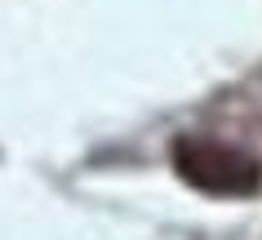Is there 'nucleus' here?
Segmentation results:
<instances>
[{
	"label": "nucleus",
	"instance_id": "nucleus-1",
	"mask_svg": "<svg viewBox=\"0 0 262 240\" xmlns=\"http://www.w3.org/2000/svg\"><path fill=\"white\" fill-rule=\"evenodd\" d=\"M173 169L187 187L205 196H253L262 187V165L240 147L213 138H178L173 142Z\"/></svg>",
	"mask_w": 262,
	"mask_h": 240
}]
</instances>
